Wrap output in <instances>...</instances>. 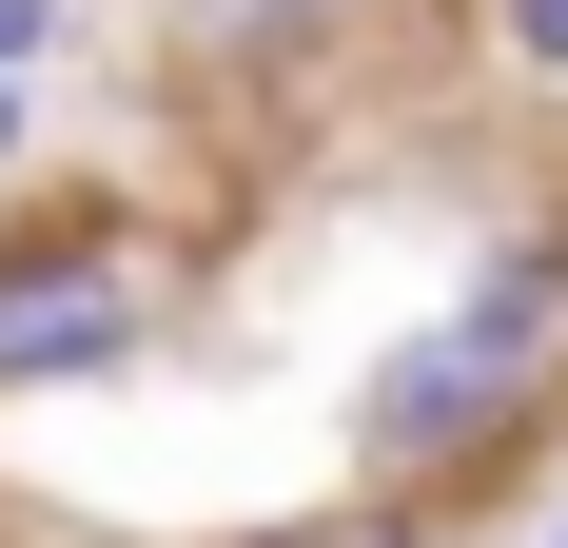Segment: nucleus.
<instances>
[{"instance_id":"nucleus-1","label":"nucleus","mask_w":568,"mask_h":548,"mask_svg":"<svg viewBox=\"0 0 568 548\" xmlns=\"http://www.w3.org/2000/svg\"><path fill=\"white\" fill-rule=\"evenodd\" d=\"M549 373H568V235H529V255H490L432 333L373 353V392H353V470H452V450H490Z\"/></svg>"},{"instance_id":"nucleus-2","label":"nucleus","mask_w":568,"mask_h":548,"mask_svg":"<svg viewBox=\"0 0 568 548\" xmlns=\"http://www.w3.org/2000/svg\"><path fill=\"white\" fill-rule=\"evenodd\" d=\"M138 333H158L138 235H20L0 255V392H99V373H138Z\"/></svg>"},{"instance_id":"nucleus-3","label":"nucleus","mask_w":568,"mask_h":548,"mask_svg":"<svg viewBox=\"0 0 568 548\" xmlns=\"http://www.w3.org/2000/svg\"><path fill=\"white\" fill-rule=\"evenodd\" d=\"M510 59H529V79H568V0H510Z\"/></svg>"},{"instance_id":"nucleus-4","label":"nucleus","mask_w":568,"mask_h":548,"mask_svg":"<svg viewBox=\"0 0 568 548\" xmlns=\"http://www.w3.org/2000/svg\"><path fill=\"white\" fill-rule=\"evenodd\" d=\"M59 40V0H0V79H20V59H40Z\"/></svg>"},{"instance_id":"nucleus-5","label":"nucleus","mask_w":568,"mask_h":548,"mask_svg":"<svg viewBox=\"0 0 568 548\" xmlns=\"http://www.w3.org/2000/svg\"><path fill=\"white\" fill-rule=\"evenodd\" d=\"M216 20H334V0H216Z\"/></svg>"},{"instance_id":"nucleus-6","label":"nucleus","mask_w":568,"mask_h":548,"mask_svg":"<svg viewBox=\"0 0 568 548\" xmlns=\"http://www.w3.org/2000/svg\"><path fill=\"white\" fill-rule=\"evenodd\" d=\"M0 158H20V79H0Z\"/></svg>"}]
</instances>
